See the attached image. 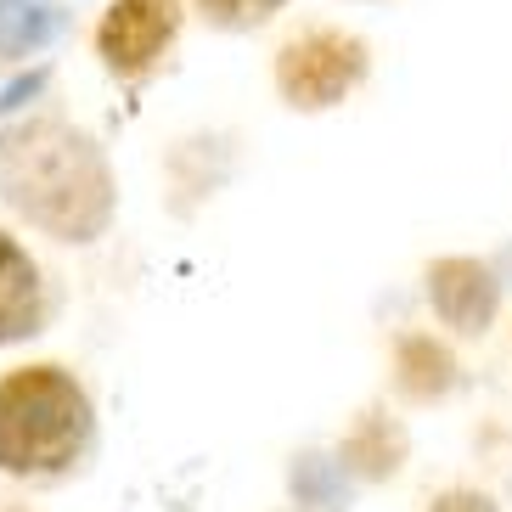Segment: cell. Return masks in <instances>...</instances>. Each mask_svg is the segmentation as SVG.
I'll return each mask as SVG.
<instances>
[{
    "mask_svg": "<svg viewBox=\"0 0 512 512\" xmlns=\"http://www.w3.org/2000/svg\"><path fill=\"white\" fill-rule=\"evenodd\" d=\"M366 79V46L355 34L338 29H310L299 40H287L282 57H276V85L293 107H332L344 102L355 85Z\"/></svg>",
    "mask_w": 512,
    "mask_h": 512,
    "instance_id": "cell-3",
    "label": "cell"
},
{
    "mask_svg": "<svg viewBox=\"0 0 512 512\" xmlns=\"http://www.w3.org/2000/svg\"><path fill=\"white\" fill-rule=\"evenodd\" d=\"M175 29H181V6H175V0H119V6L102 17L96 46H102L113 74H141V68L175 40Z\"/></svg>",
    "mask_w": 512,
    "mask_h": 512,
    "instance_id": "cell-5",
    "label": "cell"
},
{
    "mask_svg": "<svg viewBox=\"0 0 512 512\" xmlns=\"http://www.w3.org/2000/svg\"><path fill=\"white\" fill-rule=\"evenodd\" d=\"M91 439V400L62 366H29L0 383V467L57 473Z\"/></svg>",
    "mask_w": 512,
    "mask_h": 512,
    "instance_id": "cell-2",
    "label": "cell"
},
{
    "mask_svg": "<svg viewBox=\"0 0 512 512\" xmlns=\"http://www.w3.org/2000/svg\"><path fill=\"white\" fill-rule=\"evenodd\" d=\"M57 29L51 6H34V0H0V57H29L40 51Z\"/></svg>",
    "mask_w": 512,
    "mask_h": 512,
    "instance_id": "cell-10",
    "label": "cell"
},
{
    "mask_svg": "<svg viewBox=\"0 0 512 512\" xmlns=\"http://www.w3.org/2000/svg\"><path fill=\"white\" fill-rule=\"evenodd\" d=\"M406 451H411V439H406V428H400V422L383 417V411H361V417H355V428L344 434L338 462H344L349 473H361V479H389V473H400Z\"/></svg>",
    "mask_w": 512,
    "mask_h": 512,
    "instance_id": "cell-7",
    "label": "cell"
},
{
    "mask_svg": "<svg viewBox=\"0 0 512 512\" xmlns=\"http://www.w3.org/2000/svg\"><path fill=\"white\" fill-rule=\"evenodd\" d=\"M287 484H293L299 507L349 512V467L332 462V456H321V451H304L299 462H293V473H287Z\"/></svg>",
    "mask_w": 512,
    "mask_h": 512,
    "instance_id": "cell-9",
    "label": "cell"
},
{
    "mask_svg": "<svg viewBox=\"0 0 512 512\" xmlns=\"http://www.w3.org/2000/svg\"><path fill=\"white\" fill-rule=\"evenodd\" d=\"M287 0H203V12L214 17V23H226V29H248V23H265V17H276Z\"/></svg>",
    "mask_w": 512,
    "mask_h": 512,
    "instance_id": "cell-11",
    "label": "cell"
},
{
    "mask_svg": "<svg viewBox=\"0 0 512 512\" xmlns=\"http://www.w3.org/2000/svg\"><path fill=\"white\" fill-rule=\"evenodd\" d=\"M40 332V271L34 259L0 231V344Z\"/></svg>",
    "mask_w": 512,
    "mask_h": 512,
    "instance_id": "cell-6",
    "label": "cell"
},
{
    "mask_svg": "<svg viewBox=\"0 0 512 512\" xmlns=\"http://www.w3.org/2000/svg\"><path fill=\"white\" fill-rule=\"evenodd\" d=\"M0 192L29 226L91 242L113 220V175L91 136L68 124H29L0 141Z\"/></svg>",
    "mask_w": 512,
    "mask_h": 512,
    "instance_id": "cell-1",
    "label": "cell"
},
{
    "mask_svg": "<svg viewBox=\"0 0 512 512\" xmlns=\"http://www.w3.org/2000/svg\"><path fill=\"white\" fill-rule=\"evenodd\" d=\"M40 85H46V74H29V79H17V85H6V96H0V107H23L34 91H40Z\"/></svg>",
    "mask_w": 512,
    "mask_h": 512,
    "instance_id": "cell-13",
    "label": "cell"
},
{
    "mask_svg": "<svg viewBox=\"0 0 512 512\" xmlns=\"http://www.w3.org/2000/svg\"><path fill=\"white\" fill-rule=\"evenodd\" d=\"M428 304H434V316L445 321L451 332L462 338H484L490 321L501 310V282L496 271L473 254H445L428 265Z\"/></svg>",
    "mask_w": 512,
    "mask_h": 512,
    "instance_id": "cell-4",
    "label": "cell"
},
{
    "mask_svg": "<svg viewBox=\"0 0 512 512\" xmlns=\"http://www.w3.org/2000/svg\"><path fill=\"white\" fill-rule=\"evenodd\" d=\"M428 512H501V507L484 490H445V496H434Z\"/></svg>",
    "mask_w": 512,
    "mask_h": 512,
    "instance_id": "cell-12",
    "label": "cell"
},
{
    "mask_svg": "<svg viewBox=\"0 0 512 512\" xmlns=\"http://www.w3.org/2000/svg\"><path fill=\"white\" fill-rule=\"evenodd\" d=\"M394 377H400V389L411 400H445L456 389V355L445 344H434V338L411 332L394 349Z\"/></svg>",
    "mask_w": 512,
    "mask_h": 512,
    "instance_id": "cell-8",
    "label": "cell"
}]
</instances>
